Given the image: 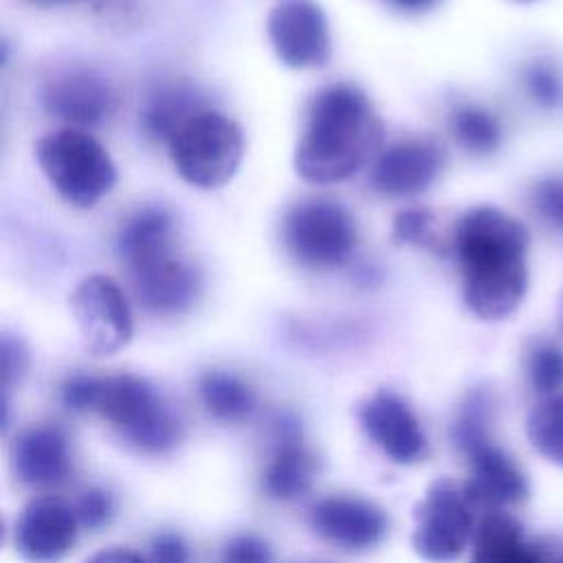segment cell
<instances>
[{
    "mask_svg": "<svg viewBox=\"0 0 563 563\" xmlns=\"http://www.w3.org/2000/svg\"><path fill=\"white\" fill-rule=\"evenodd\" d=\"M383 141V123L363 90L332 84L310 103L292 165L301 180L332 185L350 178Z\"/></svg>",
    "mask_w": 563,
    "mask_h": 563,
    "instance_id": "2",
    "label": "cell"
},
{
    "mask_svg": "<svg viewBox=\"0 0 563 563\" xmlns=\"http://www.w3.org/2000/svg\"><path fill=\"white\" fill-rule=\"evenodd\" d=\"M117 249L125 266L139 271L174 253V220L161 207H147L134 213L117 238Z\"/></svg>",
    "mask_w": 563,
    "mask_h": 563,
    "instance_id": "20",
    "label": "cell"
},
{
    "mask_svg": "<svg viewBox=\"0 0 563 563\" xmlns=\"http://www.w3.org/2000/svg\"><path fill=\"white\" fill-rule=\"evenodd\" d=\"M0 365H2V387H4V391L11 389L15 383H20L22 376L26 374V367H29L26 345L9 332H4L2 341H0Z\"/></svg>",
    "mask_w": 563,
    "mask_h": 563,
    "instance_id": "32",
    "label": "cell"
},
{
    "mask_svg": "<svg viewBox=\"0 0 563 563\" xmlns=\"http://www.w3.org/2000/svg\"><path fill=\"white\" fill-rule=\"evenodd\" d=\"M73 468L66 433L55 424H35L15 435L11 471L26 486L48 488L62 484Z\"/></svg>",
    "mask_w": 563,
    "mask_h": 563,
    "instance_id": "17",
    "label": "cell"
},
{
    "mask_svg": "<svg viewBox=\"0 0 563 563\" xmlns=\"http://www.w3.org/2000/svg\"><path fill=\"white\" fill-rule=\"evenodd\" d=\"M266 33L277 59L292 70L321 68L332 57L330 24L317 0H275Z\"/></svg>",
    "mask_w": 563,
    "mask_h": 563,
    "instance_id": "9",
    "label": "cell"
},
{
    "mask_svg": "<svg viewBox=\"0 0 563 563\" xmlns=\"http://www.w3.org/2000/svg\"><path fill=\"white\" fill-rule=\"evenodd\" d=\"M442 152L424 139L398 141L385 147L372 165V185L385 196H416L429 189L442 172Z\"/></svg>",
    "mask_w": 563,
    "mask_h": 563,
    "instance_id": "15",
    "label": "cell"
},
{
    "mask_svg": "<svg viewBox=\"0 0 563 563\" xmlns=\"http://www.w3.org/2000/svg\"><path fill=\"white\" fill-rule=\"evenodd\" d=\"M528 380L541 396H556L563 389V347L541 341L528 352Z\"/></svg>",
    "mask_w": 563,
    "mask_h": 563,
    "instance_id": "26",
    "label": "cell"
},
{
    "mask_svg": "<svg viewBox=\"0 0 563 563\" xmlns=\"http://www.w3.org/2000/svg\"><path fill=\"white\" fill-rule=\"evenodd\" d=\"M70 411L97 413L130 449L163 455L178 446L183 424L152 383L134 374H75L62 385Z\"/></svg>",
    "mask_w": 563,
    "mask_h": 563,
    "instance_id": "3",
    "label": "cell"
},
{
    "mask_svg": "<svg viewBox=\"0 0 563 563\" xmlns=\"http://www.w3.org/2000/svg\"><path fill=\"white\" fill-rule=\"evenodd\" d=\"M44 108L70 123H97L112 106L110 86L90 70H73L53 79L44 90Z\"/></svg>",
    "mask_w": 563,
    "mask_h": 563,
    "instance_id": "18",
    "label": "cell"
},
{
    "mask_svg": "<svg viewBox=\"0 0 563 563\" xmlns=\"http://www.w3.org/2000/svg\"><path fill=\"white\" fill-rule=\"evenodd\" d=\"M308 523L321 539L347 552L378 545L389 526L385 512L376 504L354 495H330L319 499L310 508Z\"/></svg>",
    "mask_w": 563,
    "mask_h": 563,
    "instance_id": "13",
    "label": "cell"
},
{
    "mask_svg": "<svg viewBox=\"0 0 563 563\" xmlns=\"http://www.w3.org/2000/svg\"><path fill=\"white\" fill-rule=\"evenodd\" d=\"M391 7L400 9V11H409V13H418V11H427L431 9L438 0H387Z\"/></svg>",
    "mask_w": 563,
    "mask_h": 563,
    "instance_id": "35",
    "label": "cell"
},
{
    "mask_svg": "<svg viewBox=\"0 0 563 563\" xmlns=\"http://www.w3.org/2000/svg\"><path fill=\"white\" fill-rule=\"evenodd\" d=\"M198 112L196 95L191 90L183 86H169L161 88L147 101L141 112V125L152 139H163L169 143V139Z\"/></svg>",
    "mask_w": 563,
    "mask_h": 563,
    "instance_id": "22",
    "label": "cell"
},
{
    "mask_svg": "<svg viewBox=\"0 0 563 563\" xmlns=\"http://www.w3.org/2000/svg\"><path fill=\"white\" fill-rule=\"evenodd\" d=\"M286 251L308 268H336L356 246V224L334 200H303L288 209L282 224Z\"/></svg>",
    "mask_w": 563,
    "mask_h": 563,
    "instance_id": "6",
    "label": "cell"
},
{
    "mask_svg": "<svg viewBox=\"0 0 563 563\" xmlns=\"http://www.w3.org/2000/svg\"><path fill=\"white\" fill-rule=\"evenodd\" d=\"M471 563H545L541 545L523 539L521 523L506 510H490L473 532Z\"/></svg>",
    "mask_w": 563,
    "mask_h": 563,
    "instance_id": "19",
    "label": "cell"
},
{
    "mask_svg": "<svg viewBox=\"0 0 563 563\" xmlns=\"http://www.w3.org/2000/svg\"><path fill=\"white\" fill-rule=\"evenodd\" d=\"M451 132L453 139L475 156H488L501 145L497 117L477 103H462L451 112Z\"/></svg>",
    "mask_w": 563,
    "mask_h": 563,
    "instance_id": "24",
    "label": "cell"
},
{
    "mask_svg": "<svg viewBox=\"0 0 563 563\" xmlns=\"http://www.w3.org/2000/svg\"><path fill=\"white\" fill-rule=\"evenodd\" d=\"M541 548H543V545H541ZM543 554H545V561H548V563H563V552L554 554V559H552V554H550V552L543 548Z\"/></svg>",
    "mask_w": 563,
    "mask_h": 563,
    "instance_id": "36",
    "label": "cell"
},
{
    "mask_svg": "<svg viewBox=\"0 0 563 563\" xmlns=\"http://www.w3.org/2000/svg\"><path fill=\"white\" fill-rule=\"evenodd\" d=\"M130 275L139 303L158 317L187 312L196 303L202 288V279L196 266L176 253L132 271Z\"/></svg>",
    "mask_w": 563,
    "mask_h": 563,
    "instance_id": "16",
    "label": "cell"
},
{
    "mask_svg": "<svg viewBox=\"0 0 563 563\" xmlns=\"http://www.w3.org/2000/svg\"><path fill=\"white\" fill-rule=\"evenodd\" d=\"M70 312L84 347L95 356L114 354L132 339L130 303L117 282L106 275H88L73 288Z\"/></svg>",
    "mask_w": 563,
    "mask_h": 563,
    "instance_id": "8",
    "label": "cell"
},
{
    "mask_svg": "<svg viewBox=\"0 0 563 563\" xmlns=\"http://www.w3.org/2000/svg\"><path fill=\"white\" fill-rule=\"evenodd\" d=\"M493 413L495 400L490 389L475 387L464 396L451 424V440L464 455L490 442Z\"/></svg>",
    "mask_w": 563,
    "mask_h": 563,
    "instance_id": "23",
    "label": "cell"
},
{
    "mask_svg": "<svg viewBox=\"0 0 563 563\" xmlns=\"http://www.w3.org/2000/svg\"><path fill=\"white\" fill-rule=\"evenodd\" d=\"M317 477V457L306 446L301 427L290 413H279L271 427L268 457L262 471V490L277 501L306 495Z\"/></svg>",
    "mask_w": 563,
    "mask_h": 563,
    "instance_id": "12",
    "label": "cell"
},
{
    "mask_svg": "<svg viewBox=\"0 0 563 563\" xmlns=\"http://www.w3.org/2000/svg\"><path fill=\"white\" fill-rule=\"evenodd\" d=\"M468 477L462 484L473 508L484 512L521 504L528 493V477L521 466L497 444L488 442L468 455Z\"/></svg>",
    "mask_w": 563,
    "mask_h": 563,
    "instance_id": "14",
    "label": "cell"
},
{
    "mask_svg": "<svg viewBox=\"0 0 563 563\" xmlns=\"http://www.w3.org/2000/svg\"><path fill=\"white\" fill-rule=\"evenodd\" d=\"M169 158L185 183L198 189L222 187L244 158V132L233 119L200 110L169 139Z\"/></svg>",
    "mask_w": 563,
    "mask_h": 563,
    "instance_id": "5",
    "label": "cell"
},
{
    "mask_svg": "<svg viewBox=\"0 0 563 563\" xmlns=\"http://www.w3.org/2000/svg\"><path fill=\"white\" fill-rule=\"evenodd\" d=\"M84 563H145V561L128 548H108V550L95 552Z\"/></svg>",
    "mask_w": 563,
    "mask_h": 563,
    "instance_id": "34",
    "label": "cell"
},
{
    "mask_svg": "<svg viewBox=\"0 0 563 563\" xmlns=\"http://www.w3.org/2000/svg\"><path fill=\"white\" fill-rule=\"evenodd\" d=\"M473 510L457 482L449 477L431 482L413 508L411 545L416 554L431 563L460 559L475 532Z\"/></svg>",
    "mask_w": 563,
    "mask_h": 563,
    "instance_id": "7",
    "label": "cell"
},
{
    "mask_svg": "<svg viewBox=\"0 0 563 563\" xmlns=\"http://www.w3.org/2000/svg\"><path fill=\"white\" fill-rule=\"evenodd\" d=\"M150 563H191V550L178 532H158L150 543Z\"/></svg>",
    "mask_w": 563,
    "mask_h": 563,
    "instance_id": "33",
    "label": "cell"
},
{
    "mask_svg": "<svg viewBox=\"0 0 563 563\" xmlns=\"http://www.w3.org/2000/svg\"><path fill=\"white\" fill-rule=\"evenodd\" d=\"M523 88L539 108H554L563 97V81L552 64L534 62L523 73Z\"/></svg>",
    "mask_w": 563,
    "mask_h": 563,
    "instance_id": "27",
    "label": "cell"
},
{
    "mask_svg": "<svg viewBox=\"0 0 563 563\" xmlns=\"http://www.w3.org/2000/svg\"><path fill=\"white\" fill-rule=\"evenodd\" d=\"M526 433L545 460L563 466V394L548 396L532 407L526 420Z\"/></svg>",
    "mask_w": 563,
    "mask_h": 563,
    "instance_id": "25",
    "label": "cell"
},
{
    "mask_svg": "<svg viewBox=\"0 0 563 563\" xmlns=\"http://www.w3.org/2000/svg\"><path fill=\"white\" fill-rule=\"evenodd\" d=\"M530 202L541 220L563 231V176H548L534 183Z\"/></svg>",
    "mask_w": 563,
    "mask_h": 563,
    "instance_id": "30",
    "label": "cell"
},
{
    "mask_svg": "<svg viewBox=\"0 0 563 563\" xmlns=\"http://www.w3.org/2000/svg\"><path fill=\"white\" fill-rule=\"evenodd\" d=\"M35 158L53 189L73 207L90 209L117 183V165L88 132L62 128L35 143Z\"/></svg>",
    "mask_w": 563,
    "mask_h": 563,
    "instance_id": "4",
    "label": "cell"
},
{
    "mask_svg": "<svg viewBox=\"0 0 563 563\" xmlns=\"http://www.w3.org/2000/svg\"><path fill=\"white\" fill-rule=\"evenodd\" d=\"M48 2H51V0H48Z\"/></svg>",
    "mask_w": 563,
    "mask_h": 563,
    "instance_id": "39",
    "label": "cell"
},
{
    "mask_svg": "<svg viewBox=\"0 0 563 563\" xmlns=\"http://www.w3.org/2000/svg\"><path fill=\"white\" fill-rule=\"evenodd\" d=\"M198 398L205 411L222 422H242L251 418L257 405L249 383L220 369H209L198 378Z\"/></svg>",
    "mask_w": 563,
    "mask_h": 563,
    "instance_id": "21",
    "label": "cell"
},
{
    "mask_svg": "<svg viewBox=\"0 0 563 563\" xmlns=\"http://www.w3.org/2000/svg\"><path fill=\"white\" fill-rule=\"evenodd\" d=\"M512 2H534V0H512Z\"/></svg>",
    "mask_w": 563,
    "mask_h": 563,
    "instance_id": "38",
    "label": "cell"
},
{
    "mask_svg": "<svg viewBox=\"0 0 563 563\" xmlns=\"http://www.w3.org/2000/svg\"><path fill=\"white\" fill-rule=\"evenodd\" d=\"M222 563H273L268 543L255 534H235L229 539L220 554Z\"/></svg>",
    "mask_w": 563,
    "mask_h": 563,
    "instance_id": "31",
    "label": "cell"
},
{
    "mask_svg": "<svg viewBox=\"0 0 563 563\" xmlns=\"http://www.w3.org/2000/svg\"><path fill=\"white\" fill-rule=\"evenodd\" d=\"M75 515L81 528L101 530L112 521L114 515V497L103 486H88L81 490L75 504Z\"/></svg>",
    "mask_w": 563,
    "mask_h": 563,
    "instance_id": "28",
    "label": "cell"
},
{
    "mask_svg": "<svg viewBox=\"0 0 563 563\" xmlns=\"http://www.w3.org/2000/svg\"><path fill=\"white\" fill-rule=\"evenodd\" d=\"M391 238L396 244H433V218L427 209L411 207L400 211L391 224Z\"/></svg>",
    "mask_w": 563,
    "mask_h": 563,
    "instance_id": "29",
    "label": "cell"
},
{
    "mask_svg": "<svg viewBox=\"0 0 563 563\" xmlns=\"http://www.w3.org/2000/svg\"><path fill=\"white\" fill-rule=\"evenodd\" d=\"M75 508L53 495L31 499L15 519L13 543L29 563H57L77 541Z\"/></svg>",
    "mask_w": 563,
    "mask_h": 563,
    "instance_id": "11",
    "label": "cell"
},
{
    "mask_svg": "<svg viewBox=\"0 0 563 563\" xmlns=\"http://www.w3.org/2000/svg\"><path fill=\"white\" fill-rule=\"evenodd\" d=\"M356 418L365 435L396 464H416L427 457L429 442L418 416L405 398L391 389H378L365 398Z\"/></svg>",
    "mask_w": 563,
    "mask_h": 563,
    "instance_id": "10",
    "label": "cell"
},
{
    "mask_svg": "<svg viewBox=\"0 0 563 563\" xmlns=\"http://www.w3.org/2000/svg\"><path fill=\"white\" fill-rule=\"evenodd\" d=\"M559 330L563 332V301H561V308H559Z\"/></svg>",
    "mask_w": 563,
    "mask_h": 563,
    "instance_id": "37",
    "label": "cell"
},
{
    "mask_svg": "<svg viewBox=\"0 0 563 563\" xmlns=\"http://www.w3.org/2000/svg\"><path fill=\"white\" fill-rule=\"evenodd\" d=\"M528 229L510 213L477 205L453 229L462 299L482 321L510 317L528 290Z\"/></svg>",
    "mask_w": 563,
    "mask_h": 563,
    "instance_id": "1",
    "label": "cell"
}]
</instances>
